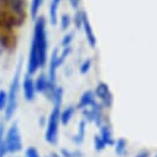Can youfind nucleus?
<instances>
[{"instance_id": "1", "label": "nucleus", "mask_w": 157, "mask_h": 157, "mask_svg": "<svg viewBox=\"0 0 157 157\" xmlns=\"http://www.w3.org/2000/svg\"><path fill=\"white\" fill-rule=\"evenodd\" d=\"M47 53H48V44H47L46 19L44 16H38L35 20L33 36L29 51L26 73L33 75L38 71V68H44L47 63V58H48Z\"/></svg>"}, {"instance_id": "2", "label": "nucleus", "mask_w": 157, "mask_h": 157, "mask_svg": "<svg viewBox=\"0 0 157 157\" xmlns=\"http://www.w3.org/2000/svg\"><path fill=\"white\" fill-rule=\"evenodd\" d=\"M51 101L53 104V108L47 117L45 140L50 145H56L58 141V131H59V124H61L59 117H61V109H62V101H63V88L62 87L57 86Z\"/></svg>"}, {"instance_id": "3", "label": "nucleus", "mask_w": 157, "mask_h": 157, "mask_svg": "<svg viewBox=\"0 0 157 157\" xmlns=\"http://www.w3.org/2000/svg\"><path fill=\"white\" fill-rule=\"evenodd\" d=\"M22 58L19 59L16 69L14 72L13 79L10 82L9 86V92H8V105L6 109L4 110V119L8 121L10 119H13L14 114L16 113L17 109V104H19V92L21 88V71H22Z\"/></svg>"}, {"instance_id": "4", "label": "nucleus", "mask_w": 157, "mask_h": 157, "mask_svg": "<svg viewBox=\"0 0 157 157\" xmlns=\"http://www.w3.org/2000/svg\"><path fill=\"white\" fill-rule=\"evenodd\" d=\"M0 10L11 14L24 24L27 16V3L26 0H0Z\"/></svg>"}, {"instance_id": "5", "label": "nucleus", "mask_w": 157, "mask_h": 157, "mask_svg": "<svg viewBox=\"0 0 157 157\" xmlns=\"http://www.w3.org/2000/svg\"><path fill=\"white\" fill-rule=\"evenodd\" d=\"M4 145L8 153H17L22 148V137L17 123H13L4 136Z\"/></svg>"}, {"instance_id": "6", "label": "nucleus", "mask_w": 157, "mask_h": 157, "mask_svg": "<svg viewBox=\"0 0 157 157\" xmlns=\"http://www.w3.org/2000/svg\"><path fill=\"white\" fill-rule=\"evenodd\" d=\"M82 115L83 119L87 123H92L95 124L98 128L104 123V114H103V106L100 105V103H95L94 105H92L90 108H87L84 110H82Z\"/></svg>"}, {"instance_id": "7", "label": "nucleus", "mask_w": 157, "mask_h": 157, "mask_svg": "<svg viewBox=\"0 0 157 157\" xmlns=\"http://www.w3.org/2000/svg\"><path fill=\"white\" fill-rule=\"evenodd\" d=\"M94 94L103 108H105V109L111 108L113 101H114V97H113V93H111L109 86L105 82H99L97 84V87L94 89Z\"/></svg>"}, {"instance_id": "8", "label": "nucleus", "mask_w": 157, "mask_h": 157, "mask_svg": "<svg viewBox=\"0 0 157 157\" xmlns=\"http://www.w3.org/2000/svg\"><path fill=\"white\" fill-rule=\"evenodd\" d=\"M21 88H22L25 99L27 101H33L36 97V88H35V79L32 78L31 74L25 73V75L22 77Z\"/></svg>"}, {"instance_id": "9", "label": "nucleus", "mask_w": 157, "mask_h": 157, "mask_svg": "<svg viewBox=\"0 0 157 157\" xmlns=\"http://www.w3.org/2000/svg\"><path fill=\"white\" fill-rule=\"evenodd\" d=\"M35 88H36V93H40L47 97V99H50V84H48V78L47 74L45 72H41L36 77L35 79Z\"/></svg>"}, {"instance_id": "10", "label": "nucleus", "mask_w": 157, "mask_h": 157, "mask_svg": "<svg viewBox=\"0 0 157 157\" xmlns=\"http://www.w3.org/2000/svg\"><path fill=\"white\" fill-rule=\"evenodd\" d=\"M95 103H97V97H95V94H94V90L88 89V90H86V92L81 95L79 101H78V104L75 105V108H77L78 110H84V109H87V108H90V106L94 105Z\"/></svg>"}, {"instance_id": "11", "label": "nucleus", "mask_w": 157, "mask_h": 157, "mask_svg": "<svg viewBox=\"0 0 157 157\" xmlns=\"http://www.w3.org/2000/svg\"><path fill=\"white\" fill-rule=\"evenodd\" d=\"M82 29L86 33V38H87V42L88 45L92 47V48H95L97 46V38H95V35H94V31L92 29V25H90V21L88 19V16L86 15L84 20H83V25H82Z\"/></svg>"}, {"instance_id": "12", "label": "nucleus", "mask_w": 157, "mask_h": 157, "mask_svg": "<svg viewBox=\"0 0 157 157\" xmlns=\"http://www.w3.org/2000/svg\"><path fill=\"white\" fill-rule=\"evenodd\" d=\"M99 136L103 139V141L106 144V146H111L115 142L111 126L108 123H105V121L99 126Z\"/></svg>"}, {"instance_id": "13", "label": "nucleus", "mask_w": 157, "mask_h": 157, "mask_svg": "<svg viewBox=\"0 0 157 157\" xmlns=\"http://www.w3.org/2000/svg\"><path fill=\"white\" fill-rule=\"evenodd\" d=\"M86 130H87V121L84 119H82L79 123H78V130H77L75 135H73V137H72V142L75 146H81L84 142Z\"/></svg>"}, {"instance_id": "14", "label": "nucleus", "mask_w": 157, "mask_h": 157, "mask_svg": "<svg viewBox=\"0 0 157 157\" xmlns=\"http://www.w3.org/2000/svg\"><path fill=\"white\" fill-rule=\"evenodd\" d=\"M61 5V0H51L48 6V16H50V24L52 26L57 25L58 21V10Z\"/></svg>"}, {"instance_id": "15", "label": "nucleus", "mask_w": 157, "mask_h": 157, "mask_svg": "<svg viewBox=\"0 0 157 157\" xmlns=\"http://www.w3.org/2000/svg\"><path fill=\"white\" fill-rule=\"evenodd\" d=\"M75 110H77V108L74 105H68V106L61 109V117L59 119H61V124L62 125L69 124V121L72 120V117L75 114Z\"/></svg>"}, {"instance_id": "16", "label": "nucleus", "mask_w": 157, "mask_h": 157, "mask_svg": "<svg viewBox=\"0 0 157 157\" xmlns=\"http://www.w3.org/2000/svg\"><path fill=\"white\" fill-rule=\"evenodd\" d=\"M114 148H115V153L119 156V157H123L126 155L128 152V141L123 137L115 140L114 142Z\"/></svg>"}, {"instance_id": "17", "label": "nucleus", "mask_w": 157, "mask_h": 157, "mask_svg": "<svg viewBox=\"0 0 157 157\" xmlns=\"http://www.w3.org/2000/svg\"><path fill=\"white\" fill-rule=\"evenodd\" d=\"M45 0H31L30 4V17L32 20H36L38 17V14H40V10L42 8Z\"/></svg>"}, {"instance_id": "18", "label": "nucleus", "mask_w": 157, "mask_h": 157, "mask_svg": "<svg viewBox=\"0 0 157 157\" xmlns=\"http://www.w3.org/2000/svg\"><path fill=\"white\" fill-rule=\"evenodd\" d=\"M87 13L83 10V9H78L75 10V14H74V19H73V24L75 26V29H82V25H83V20L86 17Z\"/></svg>"}, {"instance_id": "19", "label": "nucleus", "mask_w": 157, "mask_h": 157, "mask_svg": "<svg viewBox=\"0 0 157 157\" xmlns=\"http://www.w3.org/2000/svg\"><path fill=\"white\" fill-rule=\"evenodd\" d=\"M61 156L62 157H83V152L79 150H68V148H62L61 150Z\"/></svg>"}, {"instance_id": "20", "label": "nucleus", "mask_w": 157, "mask_h": 157, "mask_svg": "<svg viewBox=\"0 0 157 157\" xmlns=\"http://www.w3.org/2000/svg\"><path fill=\"white\" fill-rule=\"evenodd\" d=\"M71 24H72L71 16H69L68 14H62V16H61V19H59V27H61V30H62V31H67V30L69 29Z\"/></svg>"}, {"instance_id": "21", "label": "nucleus", "mask_w": 157, "mask_h": 157, "mask_svg": "<svg viewBox=\"0 0 157 157\" xmlns=\"http://www.w3.org/2000/svg\"><path fill=\"white\" fill-rule=\"evenodd\" d=\"M93 142H94V148H95V151H98V152L103 151V150L106 147V144L103 141V139L99 136V134L94 136V140H93Z\"/></svg>"}, {"instance_id": "22", "label": "nucleus", "mask_w": 157, "mask_h": 157, "mask_svg": "<svg viewBox=\"0 0 157 157\" xmlns=\"http://www.w3.org/2000/svg\"><path fill=\"white\" fill-rule=\"evenodd\" d=\"M8 105V93L0 89V111H4Z\"/></svg>"}, {"instance_id": "23", "label": "nucleus", "mask_w": 157, "mask_h": 157, "mask_svg": "<svg viewBox=\"0 0 157 157\" xmlns=\"http://www.w3.org/2000/svg\"><path fill=\"white\" fill-rule=\"evenodd\" d=\"M73 37H74V33L71 31V32H67L63 38H62V41H61V47H67V46H71L72 41H73Z\"/></svg>"}, {"instance_id": "24", "label": "nucleus", "mask_w": 157, "mask_h": 157, "mask_svg": "<svg viewBox=\"0 0 157 157\" xmlns=\"http://www.w3.org/2000/svg\"><path fill=\"white\" fill-rule=\"evenodd\" d=\"M90 67H92V59L88 58V59H86V61L81 64V67H79V72H81L82 74H87V73L90 71Z\"/></svg>"}, {"instance_id": "25", "label": "nucleus", "mask_w": 157, "mask_h": 157, "mask_svg": "<svg viewBox=\"0 0 157 157\" xmlns=\"http://www.w3.org/2000/svg\"><path fill=\"white\" fill-rule=\"evenodd\" d=\"M25 157H41V156H40V152L37 151L36 147L30 146V147H27L26 151H25Z\"/></svg>"}, {"instance_id": "26", "label": "nucleus", "mask_w": 157, "mask_h": 157, "mask_svg": "<svg viewBox=\"0 0 157 157\" xmlns=\"http://www.w3.org/2000/svg\"><path fill=\"white\" fill-rule=\"evenodd\" d=\"M4 136H5V130H4V124H0V147L4 144Z\"/></svg>"}, {"instance_id": "27", "label": "nucleus", "mask_w": 157, "mask_h": 157, "mask_svg": "<svg viewBox=\"0 0 157 157\" xmlns=\"http://www.w3.org/2000/svg\"><path fill=\"white\" fill-rule=\"evenodd\" d=\"M150 151L148 150H141V151H139L136 155H135V157H150Z\"/></svg>"}, {"instance_id": "28", "label": "nucleus", "mask_w": 157, "mask_h": 157, "mask_svg": "<svg viewBox=\"0 0 157 157\" xmlns=\"http://www.w3.org/2000/svg\"><path fill=\"white\" fill-rule=\"evenodd\" d=\"M68 3L71 4V6H72L74 10H78V9H79V3H81V0H68Z\"/></svg>"}, {"instance_id": "29", "label": "nucleus", "mask_w": 157, "mask_h": 157, "mask_svg": "<svg viewBox=\"0 0 157 157\" xmlns=\"http://www.w3.org/2000/svg\"><path fill=\"white\" fill-rule=\"evenodd\" d=\"M51 155H52L53 157H62V156H61V155H58V153H51Z\"/></svg>"}, {"instance_id": "30", "label": "nucleus", "mask_w": 157, "mask_h": 157, "mask_svg": "<svg viewBox=\"0 0 157 157\" xmlns=\"http://www.w3.org/2000/svg\"><path fill=\"white\" fill-rule=\"evenodd\" d=\"M2 53H3V48H2V46H0V56H2Z\"/></svg>"}, {"instance_id": "31", "label": "nucleus", "mask_w": 157, "mask_h": 157, "mask_svg": "<svg viewBox=\"0 0 157 157\" xmlns=\"http://www.w3.org/2000/svg\"><path fill=\"white\" fill-rule=\"evenodd\" d=\"M155 157H157V155H156V156H155Z\"/></svg>"}]
</instances>
